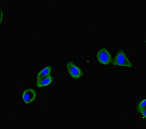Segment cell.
<instances>
[{"mask_svg":"<svg viewBox=\"0 0 146 129\" xmlns=\"http://www.w3.org/2000/svg\"><path fill=\"white\" fill-rule=\"evenodd\" d=\"M2 15H3V14H2V10H1V23H2Z\"/></svg>","mask_w":146,"mask_h":129,"instance_id":"obj_9","label":"cell"},{"mask_svg":"<svg viewBox=\"0 0 146 129\" xmlns=\"http://www.w3.org/2000/svg\"><path fill=\"white\" fill-rule=\"evenodd\" d=\"M141 114H142V115L143 116V117H145V118H146V110H145V111H142V112H141Z\"/></svg>","mask_w":146,"mask_h":129,"instance_id":"obj_8","label":"cell"},{"mask_svg":"<svg viewBox=\"0 0 146 129\" xmlns=\"http://www.w3.org/2000/svg\"><path fill=\"white\" fill-rule=\"evenodd\" d=\"M51 71H52L51 67L47 66V67H45L43 70H42L38 74L37 79L39 80V79H43L45 77H46L50 75Z\"/></svg>","mask_w":146,"mask_h":129,"instance_id":"obj_6","label":"cell"},{"mask_svg":"<svg viewBox=\"0 0 146 129\" xmlns=\"http://www.w3.org/2000/svg\"><path fill=\"white\" fill-rule=\"evenodd\" d=\"M53 80V77L50 75L46 77H45L43 79L38 80V81L36 83V86H38L39 87H42L48 86L51 83H52Z\"/></svg>","mask_w":146,"mask_h":129,"instance_id":"obj_5","label":"cell"},{"mask_svg":"<svg viewBox=\"0 0 146 129\" xmlns=\"http://www.w3.org/2000/svg\"><path fill=\"white\" fill-rule=\"evenodd\" d=\"M113 63L117 66H124L127 67H131L132 66L131 63L126 57L123 50H120L117 54L113 61Z\"/></svg>","mask_w":146,"mask_h":129,"instance_id":"obj_1","label":"cell"},{"mask_svg":"<svg viewBox=\"0 0 146 129\" xmlns=\"http://www.w3.org/2000/svg\"><path fill=\"white\" fill-rule=\"evenodd\" d=\"M146 99L142 101V102L139 103L137 106V111L139 113H141L142 111L146 110Z\"/></svg>","mask_w":146,"mask_h":129,"instance_id":"obj_7","label":"cell"},{"mask_svg":"<svg viewBox=\"0 0 146 129\" xmlns=\"http://www.w3.org/2000/svg\"><path fill=\"white\" fill-rule=\"evenodd\" d=\"M67 69L73 78H80L83 75V72L72 62L67 63Z\"/></svg>","mask_w":146,"mask_h":129,"instance_id":"obj_2","label":"cell"},{"mask_svg":"<svg viewBox=\"0 0 146 129\" xmlns=\"http://www.w3.org/2000/svg\"><path fill=\"white\" fill-rule=\"evenodd\" d=\"M36 97V93L35 91L31 88L25 90L23 93V100L27 104L30 103L33 101L35 100Z\"/></svg>","mask_w":146,"mask_h":129,"instance_id":"obj_4","label":"cell"},{"mask_svg":"<svg viewBox=\"0 0 146 129\" xmlns=\"http://www.w3.org/2000/svg\"><path fill=\"white\" fill-rule=\"evenodd\" d=\"M98 61L104 65H107L111 60V56L109 52L105 49H102L97 54Z\"/></svg>","mask_w":146,"mask_h":129,"instance_id":"obj_3","label":"cell"}]
</instances>
